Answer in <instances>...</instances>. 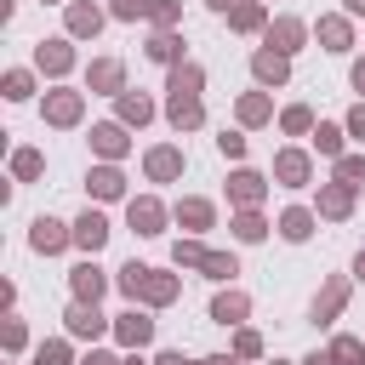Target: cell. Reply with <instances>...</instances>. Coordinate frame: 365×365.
<instances>
[{"mask_svg": "<svg viewBox=\"0 0 365 365\" xmlns=\"http://www.w3.org/2000/svg\"><path fill=\"white\" fill-rule=\"evenodd\" d=\"M74 291H80V302H97V297H103V274H97L91 262H80V268H74Z\"/></svg>", "mask_w": 365, "mask_h": 365, "instance_id": "5b68a950", "label": "cell"}, {"mask_svg": "<svg viewBox=\"0 0 365 365\" xmlns=\"http://www.w3.org/2000/svg\"><path fill=\"white\" fill-rule=\"evenodd\" d=\"M274 40H279V46H297V40H302V23H291V17L274 23Z\"/></svg>", "mask_w": 365, "mask_h": 365, "instance_id": "484cf974", "label": "cell"}, {"mask_svg": "<svg viewBox=\"0 0 365 365\" xmlns=\"http://www.w3.org/2000/svg\"><path fill=\"white\" fill-rule=\"evenodd\" d=\"M234 234H240V240H262V217H251V211H245V217L234 222Z\"/></svg>", "mask_w": 365, "mask_h": 365, "instance_id": "1f68e13d", "label": "cell"}, {"mask_svg": "<svg viewBox=\"0 0 365 365\" xmlns=\"http://www.w3.org/2000/svg\"><path fill=\"white\" fill-rule=\"evenodd\" d=\"M228 194H234V200H240V205H251V200H257V194H262V177H257V171H240V177H234V188H228Z\"/></svg>", "mask_w": 365, "mask_h": 365, "instance_id": "30bf717a", "label": "cell"}, {"mask_svg": "<svg viewBox=\"0 0 365 365\" xmlns=\"http://www.w3.org/2000/svg\"><path fill=\"white\" fill-rule=\"evenodd\" d=\"M262 114H268V103H262V97H245V103H240V120H245V125H257Z\"/></svg>", "mask_w": 365, "mask_h": 365, "instance_id": "f1b7e54d", "label": "cell"}, {"mask_svg": "<svg viewBox=\"0 0 365 365\" xmlns=\"http://www.w3.org/2000/svg\"><path fill=\"white\" fill-rule=\"evenodd\" d=\"M40 68L63 74V68H68V46H40Z\"/></svg>", "mask_w": 365, "mask_h": 365, "instance_id": "ac0fdd59", "label": "cell"}, {"mask_svg": "<svg viewBox=\"0 0 365 365\" xmlns=\"http://www.w3.org/2000/svg\"><path fill=\"white\" fill-rule=\"evenodd\" d=\"M336 182L359 188V182H365V160H336Z\"/></svg>", "mask_w": 365, "mask_h": 365, "instance_id": "603a6c76", "label": "cell"}, {"mask_svg": "<svg viewBox=\"0 0 365 365\" xmlns=\"http://www.w3.org/2000/svg\"><path fill=\"white\" fill-rule=\"evenodd\" d=\"M308 365H331V354H314V359H308Z\"/></svg>", "mask_w": 365, "mask_h": 365, "instance_id": "ee69618b", "label": "cell"}, {"mask_svg": "<svg viewBox=\"0 0 365 365\" xmlns=\"http://www.w3.org/2000/svg\"><path fill=\"white\" fill-rule=\"evenodd\" d=\"M11 165H17V177H34V171H40V154H29V148H23Z\"/></svg>", "mask_w": 365, "mask_h": 365, "instance_id": "8d00e7d4", "label": "cell"}, {"mask_svg": "<svg viewBox=\"0 0 365 365\" xmlns=\"http://www.w3.org/2000/svg\"><path fill=\"white\" fill-rule=\"evenodd\" d=\"M177 171H182L177 148H154V154H148V177H177Z\"/></svg>", "mask_w": 365, "mask_h": 365, "instance_id": "ba28073f", "label": "cell"}, {"mask_svg": "<svg viewBox=\"0 0 365 365\" xmlns=\"http://www.w3.org/2000/svg\"><path fill=\"white\" fill-rule=\"evenodd\" d=\"M120 336H125V342H148V336H154V319H143V314H120Z\"/></svg>", "mask_w": 365, "mask_h": 365, "instance_id": "9c48e42d", "label": "cell"}, {"mask_svg": "<svg viewBox=\"0 0 365 365\" xmlns=\"http://www.w3.org/2000/svg\"><path fill=\"white\" fill-rule=\"evenodd\" d=\"M114 11H120V17H143V11H148V0H114Z\"/></svg>", "mask_w": 365, "mask_h": 365, "instance_id": "74e56055", "label": "cell"}, {"mask_svg": "<svg viewBox=\"0 0 365 365\" xmlns=\"http://www.w3.org/2000/svg\"><path fill=\"white\" fill-rule=\"evenodd\" d=\"M342 297H348V285H331V291H325V297L314 302V319H325V314H336V308H342Z\"/></svg>", "mask_w": 365, "mask_h": 365, "instance_id": "44dd1931", "label": "cell"}, {"mask_svg": "<svg viewBox=\"0 0 365 365\" xmlns=\"http://www.w3.org/2000/svg\"><path fill=\"white\" fill-rule=\"evenodd\" d=\"M314 120H308V108H285V131H308Z\"/></svg>", "mask_w": 365, "mask_h": 365, "instance_id": "d590c367", "label": "cell"}, {"mask_svg": "<svg viewBox=\"0 0 365 365\" xmlns=\"http://www.w3.org/2000/svg\"><path fill=\"white\" fill-rule=\"evenodd\" d=\"M308 228H314L308 211H285V217H279V234H285V240H308Z\"/></svg>", "mask_w": 365, "mask_h": 365, "instance_id": "7c38bea8", "label": "cell"}, {"mask_svg": "<svg viewBox=\"0 0 365 365\" xmlns=\"http://www.w3.org/2000/svg\"><path fill=\"white\" fill-rule=\"evenodd\" d=\"M319 154H342V131L336 125H319Z\"/></svg>", "mask_w": 365, "mask_h": 365, "instance_id": "f546056e", "label": "cell"}, {"mask_svg": "<svg viewBox=\"0 0 365 365\" xmlns=\"http://www.w3.org/2000/svg\"><path fill=\"white\" fill-rule=\"evenodd\" d=\"M359 274H365V257H359Z\"/></svg>", "mask_w": 365, "mask_h": 365, "instance_id": "681fc988", "label": "cell"}, {"mask_svg": "<svg viewBox=\"0 0 365 365\" xmlns=\"http://www.w3.org/2000/svg\"><path fill=\"white\" fill-rule=\"evenodd\" d=\"M125 365H137V359H125Z\"/></svg>", "mask_w": 365, "mask_h": 365, "instance_id": "f907efd6", "label": "cell"}, {"mask_svg": "<svg viewBox=\"0 0 365 365\" xmlns=\"http://www.w3.org/2000/svg\"><path fill=\"white\" fill-rule=\"evenodd\" d=\"M74 114H80V97H74V91H57V97H51V120H57V125H68Z\"/></svg>", "mask_w": 365, "mask_h": 365, "instance_id": "2e32d148", "label": "cell"}, {"mask_svg": "<svg viewBox=\"0 0 365 365\" xmlns=\"http://www.w3.org/2000/svg\"><path fill=\"white\" fill-rule=\"evenodd\" d=\"M131 228L137 234H160V205L154 200H131Z\"/></svg>", "mask_w": 365, "mask_h": 365, "instance_id": "277c9868", "label": "cell"}, {"mask_svg": "<svg viewBox=\"0 0 365 365\" xmlns=\"http://www.w3.org/2000/svg\"><path fill=\"white\" fill-rule=\"evenodd\" d=\"M91 188H97L103 200H108V194H120V171H97V177H91Z\"/></svg>", "mask_w": 365, "mask_h": 365, "instance_id": "4dcf8cb0", "label": "cell"}, {"mask_svg": "<svg viewBox=\"0 0 365 365\" xmlns=\"http://www.w3.org/2000/svg\"><path fill=\"white\" fill-rule=\"evenodd\" d=\"M319 40H325L331 51H342V46H348V23H342V17H325V23H319Z\"/></svg>", "mask_w": 365, "mask_h": 365, "instance_id": "5bb4252c", "label": "cell"}, {"mask_svg": "<svg viewBox=\"0 0 365 365\" xmlns=\"http://www.w3.org/2000/svg\"><path fill=\"white\" fill-rule=\"evenodd\" d=\"M171 120H177V125H200V103H194V91H171Z\"/></svg>", "mask_w": 365, "mask_h": 365, "instance_id": "8992f818", "label": "cell"}, {"mask_svg": "<svg viewBox=\"0 0 365 365\" xmlns=\"http://www.w3.org/2000/svg\"><path fill=\"white\" fill-rule=\"evenodd\" d=\"M331 359H342V365H354V359H359V342H354V336H336V348H331Z\"/></svg>", "mask_w": 365, "mask_h": 365, "instance_id": "d6a6232c", "label": "cell"}, {"mask_svg": "<svg viewBox=\"0 0 365 365\" xmlns=\"http://www.w3.org/2000/svg\"><path fill=\"white\" fill-rule=\"evenodd\" d=\"M257 23H262L257 6H240V11H234V29H257Z\"/></svg>", "mask_w": 365, "mask_h": 365, "instance_id": "e575fe53", "label": "cell"}, {"mask_svg": "<svg viewBox=\"0 0 365 365\" xmlns=\"http://www.w3.org/2000/svg\"><path fill=\"white\" fill-rule=\"evenodd\" d=\"M211 6H217V11H228V6H234V0H211Z\"/></svg>", "mask_w": 365, "mask_h": 365, "instance_id": "bcb514c9", "label": "cell"}, {"mask_svg": "<svg viewBox=\"0 0 365 365\" xmlns=\"http://www.w3.org/2000/svg\"><path fill=\"white\" fill-rule=\"evenodd\" d=\"M319 211H325V217H348V182L325 188V194H319Z\"/></svg>", "mask_w": 365, "mask_h": 365, "instance_id": "8fae6325", "label": "cell"}, {"mask_svg": "<svg viewBox=\"0 0 365 365\" xmlns=\"http://www.w3.org/2000/svg\"><path fill=\"white\" fill-rule=\"evenodd\" d=\"M120 285H125L131 297H148V302H171V297H177V285H171L165 274H154V268H137V262L120 274Z\"/></svg>", "mask_w": 365, "mask_h": 365, "instance_id": "6da1fadb", "label": "cell"}, {"mask_svg": "<svg viewBox=\"0 0 365 365\" xmlns=\"http://www.w3.org/2000/svg\"><path fill=\"white\" fill-rule=\"evenodd\" d=\"M348 11H365V0H348Z\"/></svg>", "mask_w": 365, "mask_h": 365, "instance_id": "7dc6e473", "label": "cell"}, {"mask_svg": "<svg viewBox=\"0 0 365 365\" xmlns=\"http://www.w3.org/2000/svg\"><path fill=\"white\" fill-rule=\"evenodd\" d=\"M120 114H125V120H137V125H143V120H148V103H143V97H120Z\"/></svg>", "mask_w": 365, "mask_h": 365, "instance_id": "83f0119b", "label": "cell"}, {"mask_svg": "<svg viewBox=\"0 0 365 365\" xmlns=\"http://www.w3.org/2000/svg\"><path fill=\"white\" fill-rule=\"evenodd\" d=\"M6 97H29V74H11L6 80Z\"/></svg>", "mask_w": 365, "mask_h": 365, "instance_id": "ab89813d", "label": "cell"}, {"mask_svg": "<svg viewBox=\"0 0 365 365\" xmlns=\"http://www.w3.org/2000/svg\"><path fill=\"white\" fill-rule=\"evenodd\" d=\"M171 91H200V68H177L171 74Z\"/></svg>", "mask_w": 365, "mask_h": 365, "instance_id": "4316f807", "label": "cell"}, {"mask_svg": "<svg viewBox=\"0 0 365 365\" xmlns=\"http://www.w3.org/2000/svg\"><path fill=\"white\" fill-rule=\"evenodd\" d=\"M148 57H160V63H171V57H177V40H171V34H160V40L148 46Z\"/></svg>", "mask_w": 365, "mask_h": 365, "instance_id": "836d02e7", "label": "cell"}, {"mask_svg": "<svg viewBox=\"0 0 365 365\" xmlns=\"http://www.w3.org/2000/svg\"><path fill=\"white\" fill-rule=\"evenodd\" d=\"M68 331H74V336H97V331H103L97 302H91V308H86V302H80V308H68Z\"/></svg>", "mask_w": 365, "mask_h": 365, "instance_id": "3957f363", "label": "cell"}, {"mask_svg": "<svg viewBox=\"0 0 365 365\" xmlns=\"http://www.w3.org/2000/svg\"><path fill=\"white\" fill-rule=\"evenodd\" d=\"M348 131H354V137H365V108H354V114H348Z\"/></svg>", "mask_w": 365, "mask_h": 365, "instance_id": "60d3db41", "label": "cell"}, {"mask_svg": "<svg viewBox=\"0 0 365 365\" xmlns=\"http://www.w3.org/2000/svg\"><path fill=\"white\" fill-rule=\"evenodd\" d=\"M86 365H120V359H108V354H91V359H86Z\"/></svg>", "mask_w": 365, "mask_h": 365, "instance_id": "b9f144b4", "label": "cell"}, {"mask_svg": "<svg viewBox=\"0 0 365 365\" xmlns=\"http://www.w3.org/2000/svg\"><path fill=\"white\" fill-rule=\"evenodd\" d=\"M200 365H228V359H200Z\"/></svg>", "mask_w": 365, "mask_h": 365, "instance_id": "c3c4849f", "label": "cell"}, {"mask_svg": "<svg viewBox=\"0 0 365 365\" xmlns=\"http://www.w3.org/2000/svg\"><path fill=\"white\" fill-rule=\"evenodd\" d=\"M177 217H182L188 228H205V222H211V205H205V200H182V211H177Z\"/></svg>", "mask_w": 365, "mask_h": 365, "instance_id": "e0dca14e", "label": "cell"}, {"mask_svg": "<svg viewBox=\"0 0 365 365\" xmlns=\"http://www.w3.org/2000/svg\"><path fill=\"white\" fill-rule=\"evenodd\" d=\"M91 137H97V148H103V154H120V148H125V137H120V125H97Z\"/></svg>", "mask_w": 365, "mask_h": 365, "instance_id": "d6986e66", "label": "cell"}, {"mask_svg": "<svg viewBox=\"0 0 365 365\" xmlns=\"http://www.w3.org/2000/svg\"><path fill=\"white\" fill-rule=\"evenodd\" d=\"M34 365H68V354L51 342V348H40V359H34Z\"/></svg>", "mask_w": 365, "mask_h": 365, "instance_id": "f35d334b", "label": "cell"}, {"mask_svg": "<svg viewBox=\"0 0 365 365\" xmlns=\"http://www.w3.org/2000/svg\"><path fill=\"white\" fill-rule=\"evenodd\" d=\"M74 240H80L86 251H97V245L108 240V222H103V217H80V228H74Z\"/></svg>", "mask_w": 365, "mask_h": 365, "instance_id": "52a82bcc", "label": "cell"}, {"mask_svg": "<svg viewBox=\"0 0 365 365\" xmlns=\"http://www.w3.org/2000/svg\"><path fill=\"white\" fill-rule=\"evenodd\" d=\"M177 262H182V268H205L211 279H228V274H234V257H217V251H205V245H177Z\"/></svg>", "mask_w": 365, "mask_h": 365, "instance_id": "7a4b0ae2", "label": "cell"}, {"mask_svg": "<svg viewBox=\"0 0 365 365\" xmlns=\"http://www.w3.org/2000/svg\"><path fill=\"white\" fill-rule=\"evenodd\" d=\"M354 86H359V91H365V63H359V68H354Z\"/></svg>", "mask_w": 365, "mask_h": 365, "instance_id": "7bdbcfd3", "label": "cell"}, {"mask_svg": "<svg viewBox=\"0 0 365 365\" xmlns=\"http://www.w3.org/2000/svg\"><path fill=\"white\" fill-rule=\"evenodd\" d=\"M57 245H63V222H46L40 217L34 222V251H57Z\"/></svg>", "mask_w": 365, "mask_h": 365, "instance_id": "4fadbf2b", "label": "cell"}, {"mask_svg": "<svg viewBox=\"0 0 365 365\" xmlns=\"http://www.w3.org/2000/svg\"><path fill=\"white\" fill-rule=\"evenodd\" d=\"M91 86L114 91V86H120V63H97V68H91Z\"/></svg>", "mask_w": 365, "mask_h": 365, "instance_id": "d4e9b609", "label": "cell"}, {"mask_svg": "<svg viewBox=\"0 0 365 365\" xmlns=\"http://www.w3.org/2000/svg\"><path fill=\"white\" fill-rule=\"evenodd\" d=\"M279 177H285V182H302V177H308V160H302V154H279Z\"/></svg>", "mask_w": 365, "mask_h": 365, "instance_id": "ffe728a7", "label": "cell"}, {"mask_svg": "<svg viewBox=\"0 0 365 365\" xmlns=\"http://www.w3.org/2000/svg\"><path fill=\"white\" fill-rule=\"evenodd\" d=\"M68 29H74V34H91V29H97V11H91V6H74V11H68Z\"/></svg>", "mask_w": 365, "mask_h": 365, "instance_id": "cb8c5ba5", "label": "cell"}, {"mask_svg": "<svg viewBox=\"0 0 365 365\" xmlns=\"http://www.w3.org/2000/svg\"><path fill=\"white\" fill-rule=\"evenodd\" d=\"M240 314H245V297H217V308H211V319H222V325L240 319Z\"/></svg>", "mask_w": 365, "mask_h": 365, "instance_id": "7402d4cb", "label": "cell"}, {"mask_svg": "<svg viewBox=\"0 0 365 365\" xmlns=\"http://www.w3.org/2000/svg\"><path fill=\"white\" fill-rule=\"evenodd\" d=\"M160 365H182V354H165V359H160Z\"/></svg>", "mask_w": 365, "mask_h": 365, "instance_id": "f6af8a7d", "label": "cell"}, {"mask_svg": "<svg viewBox=\"0 0 365 365\" xmlns=\"http://www.w3.org/2000/svg\"><path fill=\"white\" fill-rule=\"evenodd\" d=\"M257 80H285V57L279 51H257Z\"/></svg>", "mask_w": 365, "mask_h": 365, "instance_id": "9a60e30c", "label": "cell"}]
</instances>
